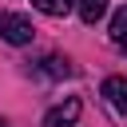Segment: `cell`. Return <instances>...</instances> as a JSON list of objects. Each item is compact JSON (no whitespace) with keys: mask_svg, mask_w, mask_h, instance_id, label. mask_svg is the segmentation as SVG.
I'll use <instances>...</instances> for the list:
<instances>
[{"mask_svg":"<svg viewBox=\"0 0 127 127\" xmlns=\"http://www.w3.org/2000/svg\"><path fill=\"white\" fill-rule=\"evenodd\" d=\"M32 36H36V28H32L28 16L0 12V40H8V44H32Z\"/></svg>","mask_w":127,"mask_h":127,"instance_id":"6da1fadb","label":"cell"},{"mask_svg":"<svg viewBox=\"0 0 127 127\" xmlns=\"http://www.w3.org/2000/svg\"><path fill=\"white\" fill-rule=\"evenodd\" d=\"M79 111H83V103L71 95V99H64L60 107H52V111L44 115V127H71V123L79 119Z\"/></svg>","mask_w":127,"mask_h":127,"instance_id":"7a4b0ae2","label":"cell"},{"mask_svg":"<svg viewBox=\"0 0 127 127\" xmlns=\"http://www.w3.org/2000/svg\"><path fill=\"white\" fill-rule=\"evenodd\" d=\"M103 99H107L119 115H127V75H107V79H103Z\"/></svg>","mask_w":127,"mask_h":127,"instance_id":"3957f363","label":"cell"},{"mask_svg":"<svg viewBox=\"0 0 127 127\" xmlns=\"http://www.w3.org/2000/svg\"><path fill=\"white\" fill-rule=\"evenodd\" d=\"M107 32H111V44H115L119 52H127V4L111 16V28H107Z\"/></svg>","mask_w":127,"mask_h":127,"instance_id":"277c9868","label":"cell"},{"mask_svg":"<svg viewBox=\"0 0 127 127\" xmlns=\"http://www.w3.org/2000/svg\"><path fill=\"white\" fill-rule=\"evenodd\" d=\"M32 8L44 12V16H67L75 8V0H32Z\"/></svg>","mask_w":127,"mask_h":127,"instance_id":"5b68a950","label":"cell"},{"mask_svg":"<svg viewBox=\"0 0 127 127\" xmlns=\"http://www.w3.org/2000/svg\"><path fill=\"white\" fill-rule=\"evenodd\" d=\"M75 8H79V16H83V24H95V20L107 12V0H75Z\"/></svg>","mask_w":127,"mask_h":127,"instance_id":"8992f818","label":"cell"},{"mask_svg":"<svg viewBox=\"0 0 127 127\" xmlns=\"http://www.w3.org/2000/svg\"><path fill=\"white\" fill-rule=\"evenodd\" d=\"M44 75H52V79H64V75H71V64H67L64 56H48V60H44Z\"/></svg>","mask_w":127,"mask_h":127,"instance_id":"52a82bcc","label":"cell"},{"mask_svg":"<svg viewBox=\"0 0 127 127\" xmlns=\"http://www.w3.org/2000/svg\"><path fill=\"white\" fill-rule=\"evenodd\" d=\"M0 127H8V119H4V115H0Z\"/></svg>","mask_w":127,"mask_h":127,"instance_id":"ba28073f","label":"cell"}]
</instances>
